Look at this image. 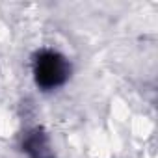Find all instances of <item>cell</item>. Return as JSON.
Masks as SVG:
<instances>
[{
  "label": "cell",
  "instance_id": "cell-1",
  "mask_svg": "<svg viewBox=\"0 0 158 158\" xmlns=\"http://www.w3.org/2000/svg\"><path fill=\"white\" fill-rule=\"evenodd\" d=\"M32 73L35 84L45 89L52 91L61 88L71 76V63L69 60L52 48H43L34 54L32 60Z\"/></svg>",
  "mask_w": 158,
  "mask_h": 158
},
{
  "label": "cell",
  "instance_id": "cell-2",
  "mask_svg": "<svg viewBox=\"0 0 158 158\" xmlns=\"http://www.w3.org/2000/svg\"><path fill=\"white\" fill-rule=\"evenodd\" d=\"M23 151L30 158H54L48 136L41 128H34V130H30L24 136V139H23Z\"/></svg>",
  "mask_w": 158,
  "mask_h": 158
}]
</instances>
